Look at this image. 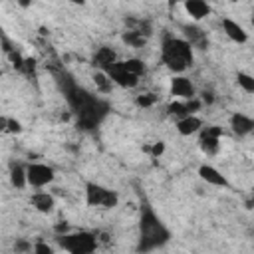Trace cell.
<instances>
[{"instance_id": "1", "label": "cell", "mask_w": 254, "mask_h": 254, "mask_svg": "<svg viewBox=\"0 0 254 254\" xmlns=\"http://www.w3.org/2000/svg\"><path fill=\"white\" fill-rule=\"evenodd\" d=\"M161 62L173 73H185L194 64V48L181 36H165L161 40Z\"/></svg>"}, {"instance_id": "2", "label": "cell", "mask_w": 254, "mask_h": 254, "mask_svg": "<svg viewBox=\"0 0 254 254\" xmlns=\"http://www.w3.org/2000/svg\"><path fill=\"white\" fill-rule=\"evenodd\" d=\"M171 232L165 226V222L155 214V210L151 206H145L141 210L139 216V246L137 250H155L159 246H163L165 242H169Z\"/></svg>"}, {"instance_id": "3", "label": "cell", "mask_w": 254, "mask_h": 254, "mask_svg": "<svg viewBox=\"0 0 254 254\" xmlns=\"http://www.w3.org/2000/svg\"><path fill=\"white\" fill-rule=\"evenodd\" d=\"M56 240L58 246L69 254H91L99 244L97 234L91 230H71V232L65 230L64 234H58Z\"/></svg>"}, {"instance_id": "4", "label": "cell", "mask_w": 254, "mask_h": 254, "mask_svg": "<svg viewBox=\"0 0 254 254\" xmlns=\"http://www.w3.org/2000/svg\"><path fill=\"white\" fill-rule=\"evenodd\" d=\"M85 204L89 208H101V210H109L115 208L119 204V194L113 189H107L95 181H87L85 183Z\"/></svg>"}, {"instance_id": "5", "label": "cell", "mask_w": 254, "mask_h": 254, "mask_svg": "<svg viewBox=\"0 0 254 254\" xmlns=\"http://www.w3.org/2000/svg\"><path fill=\"white\" fill-rule=\"evenodd\" d=\"M56 181V171L48 163H30L26 165V183L32 189H46Z\"/></svg>"}, {"instance_id": "6", "label": "cell", "mask_w": 254, "mask_h": 254, "mask_svg": "<svg viewBox=\"0 0 254 254\" xmlns=\"http://www.w3.org/2000/svg\"><path fill=\"white\" fill-rule=\"evenodd\" d=\"M198 137V147L206 157H214L220 151V139H222V127L218 125H202Z\"/></svg>"}, {"instance_id": "7", "label": "cell", "mask_w": 254, "mask_h": 254, "mask_svg": "<svg viewBox=\"0 0 254 254\" xmlns=\"http://www.w3.org/2000/svg\"><path fill=\"white\" fill-rule=\"evenodd\" d=\"M105 73H107V77L111 79V83H113V85H117V87H121V89H133V87H137V85H139V79H141L139 75H135V73L127 71V69L123 67L121 60L113 62V64L105 69Z\"/></svg>"}, {"instance_id": "8", "label": "cell", "mask_w": 254, "mask_h": 254, "mask_svg": "<svg viewBox=\"0 0 254 254\" xmlns=\"http://www.w3.org/2000/svg\"><path fill=\"white\" fill-rule=\"evenodd\" d=\"M169 91L175 99H190L196 95L194 83L185 75V73H175L169 81Z\"/></svg>"}, {"instance_id": "9", "label": "cell", "mask_w": 254, "mask_h": 254, "mask_svg": "<svg viewBox=\"0 0 254 254\" xmlns=\"http://www.w3.org/2000/svg\"><path fill=\"white\" fill-rule=\"evenodd\" d=\"M30 204L34 210H38L40 214H52L56 210V196L48 190H42V189H36L32 194H30Z\"/></svg>"}, {"instance_id": "10", "label": "cell", "mask_w": 254, "mask_h": 254, "mask_svg": "<svg viewBox=\"0 0 254 254\" xmlns=\"http://www.w3.org/2000/svg\"><path fill=\"white\" fill-rule=\"evenodd\" d=\"M220 28H222L224 36H226L230 42H234V44H238V46H242V44L248 42V32L244 30V26L238 24L236 20L228 18V16L220 20Z\"/></svg>"}, {"instance_id": "11", "label": "cell", "mask_w": 254, "mask_h": 254, "mask_svg": "<svg viewBox=\"0 0 254 254\" xmlns=\"http://www.w3.org/2000/svg\"><path fill=\"white\" fill-rule=\"evenodd\" d=\"M202 127V119L196 115V113H187L179 119H175V129L181 137H190V135H196Z\"/></svg>"}, {"instance_id": "12", "label": "cell", "mask_w": 254, "mask_h": 254, "mask_svg": "<svg viewBox=\"0 0 254 254\" xmlns=\"http://www.w3.org/2000/svg\"><path fill=\"white\" fill-rule=\"evenodd\" d=\"M228 127L232 129L234 135H238V137H246V135H250L252 129H254V119H252L250 115L242 113V111H236V113L230 115V119H228Z\"/></svg>"}, {"instance_id": "13", "label": "cell", "mask_w": 254, "mask_h": 254, "mask_svg": "<svg viewBox=\"0 0 254 254\" xmlns=\"http://www.w3.org/2000/svg\"><path fill=\"white\" fill-rule=\"evenodd\" d=\"M198 177H200V181H204L206 185H210V187H228V181H226V177L214 167V165H210V163H202V165H198Z\"/></svg>"}, {"instance_id": "14", "label": "cell", "mask_w": 254, "mask_h": 254, "mask_svg": "<svg viewBox=\"0 0 254 254\" xmlns=\"http://www.w3.org/2000/svg\"><path fill=\"white\" fill-rule=\"evenodd\" d=\"M181 4L185 8V12L189 14V18L194 20V22H200V20L208 18L210 12H212V8L206 0H183Z\"/></svg>"}, {"instance_id": "15", "label": "cell", "mask_w": 254, "mask_h": 254, "mask_svg": "<svg viewBox=\"0 0 254 254\" xmlns=\"http://www.w3.org/2000/svg\"><path fill=\"white\" fill-rule=\"evenodd\" d=\"M113 62H117V54H115V50H113V48H109V46H99V48L93 52L91 64H93V67H95V69L105 71Z\"/></svg>"}, {"instance_id": "16", "label": "cell", "mask_w": 254, "mask_h": 254, "mask_svg": "<svg viewBox=\"0 0 254 254\" xmlns=\"http://www.w3.org/2000/svg\"><path fill=\"white\" fill-rule=\"evenodd\" d=\"M8 177H10V185L14 189H26L28 187V183H26V167L24 165L14 163L10 167V175Z\"/></svg>"}, {"instance_id": "17", "label": "cell", "mask_w": 254, "mask_h": 254, "mask_svg": "<svg viewBox=\"0 0 254 254\" xmlns=\"http://www.w3.org/2000/svg\"><path fill=\"white\" fill-rule=\"evenodd\" d=\"M121 64H123V67L127 71H131V73H135L139 77L147 71V65H145V62L141 58H127V60H121Z\"/></svg>"}, {"instance_id": "18", "label": "cell", "mask_w": 254, "mask_h": 254, "mask_svg": "<svg viewBox=\"0 0 254 254\" xmlns=\"http://www.w3.org/2000/svg\"><path fill=\"white\" fill-rule=\"evenodd\" d=\"M93 83H95V87H97L101 93H109V91H111V87H113L111 79H109V77H107V73H105V71H101V69H95V73H93Z\"/></svg>"}, {"instance_id": "19", "label": "cell", "mask_w": 254, "mask_h": 254, "mask_svg": "<svg viewBox=\"0 0 254 254\" xmlns=\"http://www.w3.org/2000/svg\"><path fill=\"white\" fill-rule=\"evenodd\" d=\"M167 113H169L171 117H175V119L187 115V113H189V109H187V101H185V99H173V101L167 105Z\"/></svg>"}, {"instance_id": "20", "label": "cell", "mask_w": 254, "mask_h": 254, "mask_svg": "<svg viewBox=\"0 0 254 254\" xmlns=\"http://www.w3.org/2000/svg\"><path fill=\"white\" fill-rule=\"evenodd\" d=\"M123 40H125L129 46H135V48H139V46H143V44L147 42L143 30H129V32L123 34Z\"/></svg>"}, {"instance_id": "21", "label": "cell", "mask_w": 254, "mask_h": 254, "mask_svg": "<svg viewBox=\"0 0 254 254\" xmlns=\"http://www.w3.org/2000/svg\"><path fill=\"white\" fill-rule=\"evenodd\" d=\"M236 81H238V87H242L244 93H254V77L248 73V71H238L236 73Z\"/></svg>"}, {"instance_id": "22", "label": "cell", "mask_w": 254, "mask_h": 254, "mask_svg": "<svg viewBox=\"0 0 254 254\" xmlns=\"http://www.w3.org/2000/svg\"><path fill=\"white\" fill-rule=\"evenodd\" d=\"M157 95L155 93H141V95H137V99H135V103L139 105V107H153L155 103H157Z\"/></svg>"}, {"instance_id": "23", "label": "cell", "mask_w": 254, "mask_h": 254, "mask_svg": "<svg viewBox=\"0 0 254 254\" xmlns=\"http://www.w3.org/2000/svg\"><path fill=\"white\" fill-rule=\"evenodd\" d=\"M143 151H145V153H149L153 159H157V157H161V155L165 153V143H163V141H155V143L147 145Z\"/></svg>"}, {"instance_id": "24", "label": "cell", "mask_w": 254, "mask_h": 254, "mask_svg": "<svg viewBox=\"0 0 254 254\" xmlns=\"http://www.w3.org/2000/svg\"><path fill=\"white\" fill-rule=\"evenodd\" d=\"M20 131H22V123H20L18 119H14V117H8V127H6V133L16 135V133H20Z\"/></svg>"}, {"instance_id": "25", "label": "cell", "mask_w": 254, "mask_h": 254, "mask_svg": "<svg viewBox=\"0 0 254 254\" xmlns=\"http://www.w3.org/2000/svg\"><path fill=\"white\" fill-rule=\"evenodd\" d=\"M56 248L54 246H50V244H46V242H36V244H32V252H40V254H52Z\"/></svg>"}, {"instance_id": "26", "label": "cell", "mask_w": 254, "mask_h": 254, "mask_svg": "<svg viewBox=\"0 0 254 254\" xmlns=\"http://www.w3.org/2000/svg\"><path fill=\"white\" fill-rule=\"evenodd\" d=\"M6 127H8V117L0 115V133H6Z\"/></svg>"}, {"instance_id": "27", "label": "cell", "mask_w": 254, "mask_h": 254, "mask_svg": "<svg viewBox=\"0 0 254 254\" xmlns=\"http://www.w3.org/2000/svg\"><path fill=\"white\" fill-rule=\"evenodd\" d=\"M18 4H20L22 8H30V6H32V0H18Z\"/></svg>"}, {"instance_id": "28", "label": "cell", "mask_w": 254, "mask_h": 254, "mask_svg": "<svg viewBox=\"0 0 254 254\" xmlns=\"http://www.w3.org/2000/svg\"><path fill=\"white\" fill-rule=\"evenodd\" d=\"M71 4H77V6H83L85 4V0H69Z\"/></svg>"}, {"instance_id": "29", "label": "cell", "mask_w": 254, "mask_h": 254, "mask_svg": "<svg viewBox=\"0 0 254 254\" xmlns=\"http://www.w3.org/2000/svg\"><path fill=\"white\" fill-rule=\"evenodd\" d=\"M169 2H171V4H181L183 0H169Z\"/></svg>"}]
</instances>
